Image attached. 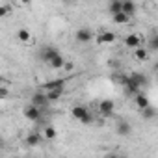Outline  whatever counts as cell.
<instances>
[{
    "label": "cell",
    "mask_w": 158,
    "mask_h": 158,
    "mask_svg": "<svg viewBox=\"0 0 158 158\" xmlns=\"http://www.w3.org/2000/svg\"><path fill=\"white\" fill-rule=\"evenodd\" d=\"M0 147H2V139H0Z\"/></svg>",
    "instance_id": "83f0119b"
},
{
    "label": "cell",
    "mask_w": 158,
    "mask_h": 158,
    "mask_svg": "<svg viewBox=\"0 0 158 158\" xmlns=\"http://www.w3.org/2000/svg\"><path fill=\"white\" fill-rule=\"evenodd\" d=\"M108 10H110V13H117V11H121V0H110Z\"/></svg>",
    "instance_id": "7402d4cb"
},
{
    "label": "cell",
    "mask_w": 158,
    "mask_h": 158,
    "mask_svg": "<svg viewBox=\"0 0 158 158\" xmlns=\"http://www.w3.org/2000/svg\"><path fill=\"white\" fill-rule=\"evenodd\" d=\"M10 13H11V6L10 4H2V6H0V19H4Z\"/></svg>",
    "instance_id": "603a6c76"
},
{
    "label": "cell",
    "mask_w": 158,
    "mask_h": 158,
    "mask_svg": "<svg viewBox=\"0 0 158 158\" xmlns=\"http://www.w3.org/2000/svg\"><path fill=\"white\" fill-rule=\"evenodd\" d=\"M8 97H10V88L0 86V101H4V99H8Z\"/></svg>",
    "instance_id": "cb8c5ba5"
},
{
    "label": "cell",
    "mask_w": 158,
    "mask_h": 158,
    "mask_svg": "<svg viewBox=\"0 0 158 158\" xmlns=\"http://www.w3.org/2000/svg\"><path fill=\"white\" fill-rule=\"evenodd\" d=\"M23 114H24V117L28 121H34V123H39L41 121V108L35 106V104H32V102L23 110Z\"/></svg>",
    "instance_id": "3957f363"
},
{
    "label": "cell",
    "mask_w": 158,
    "mask_h": 158,
    "mask_svg": "<svg viewBox=\"0 0 158 158\" xmlns=\"http://www.w3.org/2000/svg\"><path fill=\"white\" fill-rule=\"evenodd\" d=\"M56 136H58V132H56V128H54L52 125H48V127L43 128V139L52 141V139H56Z\"/></svg>",
    "instance_id": "ac0fdd59"
},
{
    "label": "cell",
    "mask_w": 158,
    "mask_h": 158,
    "mask_svg": "<svg viewBox=\"0 0 158 158\" xmlns=\"http://www.w3.org/2000/svg\"><path fill=\"white\" fill-rule=\"evenodd\" d=\"M63 63H65V60H63V56H61L60 52H56V54L48 60V65H50L52 69H61V67H63Z\"/></svg>",
    "instance_id": "5bb4252c"
},
{
    "label": "cell",
    "mask_w": 158,
    "mask_h": 158,
    "mask_svg": "<svg viewBox=\"0 0 158 158\" xmlns=\"http://www.w3.org/2000/svg\"><path fill=\"white\" fill-rule=\"evenodd\" d=\"M121 11L127 13L128 17H132L136 13V2L134 0H121Z\"/></svg>",
    "instance_id": "ba28073f"
},
{
    "label": "cell",
    "mask_w": 158,
    "mask_h": 158,
    "mask_svg": "<svg viewBox=\"0 0 158 158\" xmlns=\"http://www.w3.org/2000/svg\"><path fill=\"white\" fill-rule=\"evenodd\" d=\"M17 39H19L21 43H30V41H32V34H30V30L21 28V30L17 32Z\"/></svg>",
    "instance_id": "d6986e66"
},
{
    "label": "cell",
    "mask_w": 158,
    "mask_h": 158,
    "mask_svg": "<svg viewBox=\"0 0 158 158\" xmlns=\"http://www.w3.org/2000/svg\"><path fill=\"white\" fill-rule=\"evenodd\" d=\"M141 115H143V119H152V117L156 115V108L149 104V106L141 108Z\"/></svg>",
    "instance_id": "44dd1931"
},
{
    "label": "cell",
    "mask_w": 158,
    "mask_h": 158,
    "mask_svg": "<svg viewBox=\"0 0 158 158\" xmlns=\"http://www.w3.org/2000/svg\"><path fill=\"white\" fill-rule=\"evenodd\" d=\"M136 106L141 110V108H145V106H149L151 102H149V99H147V95H143V93H136Z\"/></svg>",
    "instance_id": "ffe728a7"
},
{
    "label": "cell",
    "mask_w": 158,
    "mask_h": 158,
    "mask_svg": "<svg viewBox=\"0 0 158 158\" xmlns=\"http://www.w3.org/2000/svg\"><path fill=\"white\" fill-rule=\"evenodd\" d=\"M63 91H65V89H45V97H47L48 102H56V101L61 99Z\"/></svg>",
    "instance_id": "4fadbf2b"
},
{
    "label": "cell",
    "mask_w": 158,
    "mask_h": 158,
    "mask_svg": "<svg viewBox=\"0 0 158 158\" xmlns=\"http://www.w3.org/2000/svg\"><path fill=\"white\" fill-rule=\"evenodd\" d=\"M125 45H127L128 48H136V47H139V45H141V35H138V34H127V37H125Z\"/></svg>",
    "instance_id": "9c48e42d"
},
{
    "label": "cell",
    "mask_w": 158,
    "mask_h": 158,
    "mask_svg": "<svg viewBox=\"0 0 158 158\" xmlns=\"http://www.w3.org/2000/svg\"><path fill=\"white\" fill-rule=\"evenodd\" d=\"M112 19H114V23H115V24H128V21H130V17H128L127 13H123V11L112 13Z\"/></svg>",
    "instance_id": "2e32d148"
},
{
    "label": "cell",
    "mask_w": 158,
    "mask_h": 158,
    "mask_svg": "<svg viewBox=\"0 0 158 158\" xmlns=\"http://www.w3.org/2000/svg\"><path fill=\"white\" fill-rule=\"evenodd\" d=\"M115 34L114 32H110V30H104V32H101V34H97V37H93L99 45H110V43H114L115 41Z\"/></svg>",
    "instance_id": "8992f818"
},
{
    "label": "cell",
    "mask_w": 158,
    "mask_h": 158,
    "mask_svg": "<svg viewBox=\"0 0 158 158\" xmlns=\"http://www.w3.org/2000/svg\"><path fill=\"white\" fill-rule=\"evenodd\" d=\"M30 102H32V104H35V106H39V108H45V106L48 104V101H47L45 93H41V91H35V93L32 95Z\"/></svg>",
    "instance_id": "30bf717a"
},
{
    "label": "cell",
    "mask_w": 158,
    "mask_h": 158,
    "mask_svg": "<svg viewBox=\"0 0 158 158\" xmlns=\"http://www.w3.org/2000/svg\"><path fill=\"white\" fill-rule=\"evenodd\" d=\"M121 82H123L125 91H127L128 95H136V93H139V89H141L149 80H147V76L141 74V73H132V74L121 78Z\"/></svg>",
    "instance_id": "6da1fadb"
},
{
    "label": "cell",
    "mask_w": 158,
    "mask_h": 158,
    "mask_svg": "<svg viewBox=\"0 0 158 158\" xmlns=\"http://www.w3.org/2000/svg\"><path fill=\"white\" fill-rule=\"evenodd\" d=\"M74 39H76V43L86 45V43H89V41L93 39V32H91L89 28H78L76 34H74Z\"/></svg>",
    "instance_id": "5b68a950"
},
{
    "label": "cell",
    "mask_w": 158,
    "mask_h": 158,
    "mask_svg": "<svg viewBox=\"0 0 158 158\" xmlns=\"http://www.w3.org/2000/svg\"><path fill=\"white\" fill-rule=\"evenodd\" d=\"M56 52H60V50H58V48H54V47H50V45H47V47H43V48L39 50V58H41L45 63H48V60H50Z\"/></svg>",
    "instance_id": "52a82bcc"
},
{
    "label": "cell",
    "mask_w": 158,
    "mask_h": 158,
    "mask_svg": "<svg viewBox=\"0 0 158 158\" xmlns=\"http://www.w3.org/2000/svg\"><path fill=\"white\" fill-rule=\"evenodd\" d=\"M24 143H26V145H30V147H35V145L43 143V134H39V132H30V134L26 136Z\"/></svg>",
    "instance_id": "8fae6325"
},
{
    "label": "cell",
    "mask_w": 158,
    "mask_h": 158,
    "mask_svg": "<svg viewBox=\"0 0 158 158\" xmlns=\"http://www.w3.org/2000/svg\"><path fill=\"white\" fill-rule=\"evenodd\" d=\"M114 110H115V102L112 99H102L99 102V114L101 115L110 117V115H114Z\"/></svg>",
    "instance_id": "277c9868"
},
{
    "label": "cell",
    "mask_w": 158,
    "mask_h": 158,
    "mask_svg": "<svg viewBox=\"0 0 158 158\" xmlns=\"http://www.w3.org/2000/svg\"><path fill=\"white\" fill-rule=\"evenodd\" d=\"M30 2H32V0H21V4H24V6H28Z\"/></svg>",
    "instance_id": "484cf974"
},
{
    "label": "cell",
    "mask_w": 158,
    "mask_h": 158,
    "mask_svg": "<svg viewBox=\"0 0 158 158\" xmlns=\"http://www.w3.org/2000/svg\"><path fill=\"white\" fill-rule=\"evenodd\" d=\"M45 89H65V80L63 78H54V80H48L43 84Z\"/></svg>",
    "instance_id": "7c38bea8"
},
{
    "label": "cell",
    "mask_w": 158,
    "mask_h": 158,
    "mask_svg": "<svg viewBox=\"0 0 158 158\" xmlns=\"http://www.w3.org/2000/svg\"><path fill=\"white\" fill-rule=\"evenodd\" d=\"M134 58H136L138 61H145V60L149 58V50L139 45V47H136V50H134Z\"/></svg>",
    "instance_id": "e0dca14e"
},
{
    "label": "cell",
    "mask_w": 158,
    "mask_h": 158,
    "mask_svg": "<svg viewBox=\"0 0 158 158\" xmlns=\"http://www.w3.org/2000/svg\"><path fill=\"white\" fill-rule=\"evenodd\" d=\"M71 115H73L76 121L84 123V125H89V123H93V115H91V114H89V110H88L86 106H82V104L73 106V110H71Z\"/></svg>",
    "instance_id": "7a4b0ae2"
},
{
    "label": "cell",
    "mask_w": 158,
    "mask_h": 158,
    "mask_svg": "<svg viewBox=\"0 0 158 158\" xmlns=\"http://www.w3.org/2000/svg\"><path fill=\"white\" fill-rule=\"evenodd\" d=\"M115 132H117L119 136H128V134L132 132V127H130V123H127V121H119Z\"/></svg>",
    "instance_id": "9a60e30c"
},
{
    "label": "cell",
    "mask_w": 158,
    "mask_h": 158,
    "mask_svg": "<svg viewBox=\"0 0 158 158\" xmlns=\"http://www.w3.org/2000/svg\"><path fill=\"white\" fill-rule=\"evenodd\" d=\"M156 48H158V39L151 37V50H156Z\"/></svg>",
    "instance_id": "d4e9b609"
},
{
    "label": "cell",
    "mask_w": 158,
    "mask_h": 158,
    "mask_svg": "<svg viewBox=\"0 0 158 158\" xmlns=\"http://www.w3.org/2000/svg\"><path fill=\"white\" fill-rule=\"evenodd\" d=\"M63 2H73V0H63Z\"/></svg>",
    "instance_id": "4316f807"
}]
</instances>
